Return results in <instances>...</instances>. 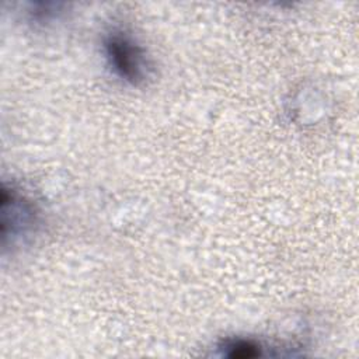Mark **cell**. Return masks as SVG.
<instances>
[{
    "label": "cell",
    "mask_w": 359,
    "mask_h": 359,
    "mask_svg": "<svg viewBox=\"0 0 359 359\" xmlns=\"http://www.w3.org/2000/svg\"><path fill=\"white\" fill-rule=\"evenodd\" d=\"M105 53L112 70L125 81L139 86L150 73L144 50L123 32H112L105 39Z\"/></svg>",
    "instance_id": "obj_1"
},
{
    "label": "cell",
    "mask_w": 359,
    "mask_h": 359,
    "mask_svg": "<svg viewBox=\"0 0 359 359\" xmlns=\"http://www.w3.org/2000/svg\"><path fill=\"white\" fill-rule=\"evenodd\" d=\"M219 348L230 358H254L261 355V346L248 339H227Z\"/></svg>",
    "instance_id": "obj_2"
}]
</instances>
